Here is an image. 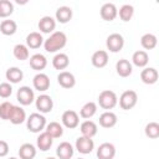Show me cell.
Segmentation results:
<instances>
[{
	"label": "cell",
	"instance_id": "obj_33",
	"mask_svg": "<svg viewBox=\"0 0 159 159\" xmlns=\"http://www.w3.org/2000/svg\"><path fill=\"white\" fill-rule=\"evenodd\" d=\"M12 55L16 60L19 61H25L30 57V52H29V47L24 43H17L12 48Z\"/></svg>",
	"mask_w": 159,
	"mask_h": 159
},
{
	"label": "cell",
	"instance_id": "obj_36",
	"mask_svg": "<svg viewBox=\"0 0 159 159\" xmlns=\"http://www.w3.org/2000/svg\"><path fill=\"white\" fill-rule=\"evenodd\" d=\"M14 12V4L10 0H0V17L6 19Z\"/></svg>",
	"mask_w": 159,
	"mask_h": 159
},
{
	"label": "cell",
	"instance_id": "obj_4",
	"mask_svg": "<svg viewBox=\"0 0 159 159\" xmlns=\"http://www.w3.org/2000/svg\"><path fill=\"white\" fill-rule=\"evenodd\" d=\"M137 102H138V94L133 89L124 91L119 97V107L124 111H129V109L134 108Z\"/></svg>",
	"mask_w": 159,
	"mask_h": 159
},
{
	"label": "cell",
	"instance_id": "obj_25",
	"mask_svg": "<svg viewBox=\"0 0 159 159\" xmlns=\"http://www.w3.org/2000/svg\"><path fill=\"white\" fill-rule=\"evenodd\" d=\"M30 67L37 72H41L47 66V58L42 53H35L30 57Z\"/></svg>",
	"mask_w": 159,
	"mask_h": 159
},
{
	"label": "cell",
	"instance_id": "obj_26",
	"mask_svg": "<svg viewBox=\"0 0 159 159\" xmlns=\"http://www.w3.org/2000/svg\"><path fill=\"white\" fill-rule=\"evenodd\" d=\"M43 37L41 32L39 31H32L26 36V46L29 48H39L43 45Z\"/></svg>",
	"mask_w": 159,
	"mask_h": 159
},
{
	"label": "cell",
	"instance_id": "obj_19",
	"mask_svg": "<svg viewBox=\"0 0 159 159\" xmlns=\"http://www.w3.org/2000/svg\"><path fill=\"white\" fill-rule=\"evenodd\" d=\"M91 62L96 68H103L108 63V52L104 50H98L93 52L91 57Z\"/></svg>",
	"mask_w": 159,
	"mask_h": 159
},
{
	"label": "cell",
	"instance_id": "obj_39",
	"mask_svg": "<svg viewBox=\"0 0 159 159\" xmlns=\"http://www.w3.org/2000/svg\"><path fill=\"white\" fill-rule=\"evenodd\" d=\"M12 94V86L9 82H1L0 83V97L1 98H9Z\"/></svg>",
	"mask_w": 159,
	"mask_h": 159
},
{
	"label": "cell",
	"instance_id": "obj_40",
	"mask_svg": "<svg viewBox=\"0 0 159 159\" xmlns=\"http://www.w3.org/2000/svg\"><path fill=\"white\" fill-rule=\"evenodd\" d=\"M9 150H10V148H9L7 142H5V140H0V158L6 157V155L9 154Z\"/></svg>",
	"mask_w": 159,
	"mask_h": 159
},
{
	"label": "cell",
	"instance_id": "obj_10",
	"mask_svg": "<svg viewBox=\"0 0 159 159\" xmlns=\"http://www.w3.org/2000/svg\"><path fill=\"white\" fill-rule=\"evenodd\" d=\"M50 84H51L50 77H48L46 73H43V72L36 73V75L34 76V78H32V86H34V88L37 89L39 92H45V91H47V89L50 88Z\"/></svg>",
	"mask_w": 159,
	"mask_h": 159
},
{
	"label": "cell",
	"instance_id": "obj_38",
	"mask_svg": "<svg viewBox=\"0 0 159 159\" xmlns=\"http://www.w3.org/2000/svg\"><path fill=\"white\" fill-rule=\"evenodd\" d=\"M12 107L14 104L9 101H5L0 104V119H4V120H9V117H10V113L12 111Z\"/></svg>",
	"mask_w": 159,
	"mask_h": 159
},
{
	"label": "cell",
	"instance_id": "obj_32",
	"mask_svg": "<svg viewBox=\"0 0 159 159\" xmlns=\"http://www.w3.org/2000/svg\"><path fill=\"white\" fill-rule=\"evenodd\" d=\"M45 132L48 133L53 139L55 138H60L63 134V125L60 124L58 122H50V123L46 124Z\"/></svg>",
	"mask_w": 159,
	"mask_h": 159
},
{
	"label": "cell",
	"instance_id": "obj_18",
	"mask_svg": "<svg viewBox=\"0 0 159 159\" xmlns=\"http://www.w3.org/2000/svg\"><path fill=\"white\" fill-rule=\"evenodd\" d=\"M80 130H81V134L83 137H87V138H93L97 132H98V127L97 124L91 120V119H86L83 120L81 124H80Z\"/></svg>",
	"mask_w": 159,
	"mask_h": 159
},
{
	"label": "cell",
	"instance_id": "obj_20",
	"mask_svg": "<svg viewBox=\"0 0 159 159\" xmlns=\"http://www.w3.org/2000/svg\"><path fill=\"white\" fill-rule=\"evenodd\" d=\"M73 16V11L70 6H60L57 7L56 10V14H55V20L58 21L60 24H67Z\"/></svg>",
	"mask_w": 159,
	"mask_h": 159
},
{
	"label": "cell",
	"instance_id": "obj_6",
	"mask_svg": "<svg viewBox=\"0 0 159 159\" xmlns=\"http://www.w3.org/2000/svg\"><path fill=\"white\" fill-rule=\"evenodd\" d=\"M16 99L21 106H30L35 101L34 89L29 86H21L16 92Z\"/></svg>",
	"mask_w": 159,
	"mask_h": 159
},
{
	"label": "cell",
	"instance_id": "obj_43",
	"mask_svg": "<svg viewBox=\"0 0 159 159\" xmlns=\"http://www.w3.org/2000/svg\"><path fill=\"white\" fill-rule=\"evenodd\" d=\"M78 159H83V158H78Z\"/></svg>",
	"mask_w": 159,
	"mask_h": 159
},
{
	"label": "cell",
	"instance_id": "obj_13",
	"mask_svg": "<svg viewBox=\"0 0 159 159\" xmlns=\"http://www.w3.org/2000/svg\"><path fill=\"white\" fill-rule=\"evenodd\" d=\"M39 30L40 32L42 34H52L55 32V29H56V20L52 17V16H42L40 20H39Z\"/></svg>",
	"mask_w": 159,
	"mask_h": 159
},
{
	"label": "cell",
	"instance_id": "obj_5",
	"mask_svg": "<svg viewBox=\"0 0 159 159\" xmlns=\"http://www.w3.org/2000/svg\"><path fill=\"white\" fill-rule=\"evenodd\" d=\"M106 46L109 50V52L117 53L124 47V37L118 32H113L107 37Z\"/></svg>",
	"mask_w": 159,
	"mask_h": 159
},
{
	"label": "cell",
	"instance_id": "obj_2",
	"mask_svg": "<svg viewBox=\"0 0 159 159\" xmlns=\"http://www.w3.org/2000/svg\"><path fill=\"white\" fill-rule=\"evenodd\" d=\"M46 118L41 113H31L26 118V127L31 133H41L46 127Z\"/></svg>",
	"mask_w": 159,
	"mask_h": 159
},
{
	"label": "cell",
	"instance_id": "obj_22",
	"mask_svg": "<svg viewBox=\"0 0 159 159\" xmlns=\"http://www.w3.org/2000/svg\"><path fill=\"white\" fill-rule=\"evenodd\" d=\"M52 144H53V138H52L48 133H46V132L43 130V132H41V133L39 134V137H37V139H36V147H37L41 152H47V150L52 147Z\"/></svg>",
	"mask_w": 159,
	"mask_h": 159
},
{
	"label": "cell",
	"instance_id": "obj_3",
	"mask_svg": "<svg viewBox=\"0 0 159 159\" xmlns=\"http://www.w3.org/2000/svg\"><path fill=\"white\" fill-rule=\"evenodd\" d=\"M117 103H118V97L116 92L111 89H104L98 96V104L103 109H107V111L113 109L117 106Z\"/></svg>",
	"mask_w": 159,
	"mask_h": 159
},
{
	"label": "cell",
	"instance_id": "obj_28",
	"mask_svg": "<svg viewBox=\"0 0 159 159\" xmlns=\"http://www.w3.org/2000/svg\"><path fill=\"white\" fill-rule=\"evenodd\" d=\"M36 147L31 143H24L19 148V157L20 159H34L36 157Z\"/></svg>",
	"mask_w": 159,
	"mask_h": 159
},
{
	"label": "cell",
	"instance_id": "obj_24",
	"mask_svg": "<svg viewBox=\"0 0 159 159\" xmlns=\"http://www.w3.org/2000/svg\"><path fill=\"white\" fill-rule=\"evenodd\" d=\"M9 120L15 125H19V124L26 122V112H25V109L22 107H20V106H14L12 111L10 113Z\"/></svg>",
	"mask_w": 159,
	"mask_h": 159
},
{
	"label": "cell",
	"instance_id": "obj_14",
	"mask_svg": "<svg viewBox=\"0 0 159 159\" xmlns=\"http://www.w3.org/2000/svg\"><path fill=\"white\" fill-rule=\"evenodd\" d=\"M57 82L62 88H72L76 84V77L70 71H61L57 75Z\"/></svg>",
	"mask_w": 159,
	"mask_h": 159
},
{
	"label": "cell",
	"instance_id": "obj_1",
	"mask_svg": "<svg viewBox=\"0 0 159 159\" xmlns=\"http://www.w3.org/2000/svg\"><path fill=\"white\" fill-rule=\"evenodd\" d=\"M67 43V36L65 32L62 31H55L52 32L48 39H46L43 41V47L46 52H58L60 50H62Z\"/></svg>",
	"mask_w": 159,
	"mask_h": 159
},
{
	"label": "cell",
	"instance_id": "obj_23",
	"mask_svg": "<svg viewBox=\"0 0 159 159\" xmlns=\"http://www.w3.org/2000/svg\"><path fill=\"white\" fill-rule=\"evenodd\" d=\"M70 65V57L67 56V53L63 52H57L53 58H52V66L55 70H58L60 72L66 70Z\"/></svg>",
	"mask_w": 159,
	"mask_h": 159
},
{
	"label": "cell",
	"instance_id": "obj_37",
	"mask_svg": "<svg viewBox=\"0 0 159 159\" xmlns=\"http://www.w3.org/2000/svg\"><path fill=\"white\" fill-rule=\"evenodd\" d=\"M144 133L148 138L157 139L159 137V124L157 122H149L144 128Z\"/></svg>",
	"mask_w": 159,
	"mask_h": 159
},
{
	"label": "cell",
	"instance_id": "obj_8",
	"mask_svg": "<svg viewBox=\"0 0 159 159\" xmlns=\"http://www.w3.org/2000/svg\"><path fill=\"white\" fill-rule=\"evenodd\" d=\"M35 106H36V109L43 114V113H50L53 108V99L51 98V96L48 94H40L37 98H35Z\"/></svg>",
	"mask_w": 159,
	"mask_h": 159
},
{
	"label": "cell",
	"instance_id": "obj_16",
	"mask_svg": "<svg viewBox=\"0 0 159 159\" xmlns=\"http://www.w3.org/2000/svg\"><path fill=\"white\" fill-rule=\"evenodd\" d=\"M75 148L68 142H61L56 148V155L58 159H71L73 157Z\"/></svg>",
	"mask_w": 159,
	"mask_h": 159
},
{
	"label": "cell",
	"instance_id": "obj_34",
	"mask_svg": "<svg viewBox=\"0 0 159 159\" xmlns=\"http://www.w3.org/2000/svg\"><path fill=\"white\" fill-rule=\"evenodd\" d=\"M157 43H158V39L154 34H144L142 37H140V45L143 46V48L145 50H153L157 47Z\"/></svg>",
	"mask_w": 159,
	"mask_h": 159
},
{
	"label": "cell",
	"instance_id": "obj_12",
	"mask_svg": "<svg viewBox=\"0 0 159 159\" xmlns=\"http://www.w3.org/2000/svg\"><path fill=\"white\" fill-rule=\"evenodd\" d=\"M99 15L104 21H113L118 15V9L113 2H106L101 6Z\"/></svg>",
	"mask_w": 159,
	"mask_h": 159
},
{
	"label": "cell",
	"instance_id": "obj_11",
	"mask_svg": "<svg viewBox=\"0 0 159 159\" xmlns=\"http://www.w3.org/2000/svg\"><path fill=\"white\" fill-rule=\"evenodd\" d=\"M96 154L98 159H113L116 157V147L109 142H104L97 148Z\"/></svg>",
	"mask_w": 159,
	"mask_h": 159
},
{
	"label": "cell",
	"instance_id": "obj_7",
	"mask_svg": "<svg viewBox=\"0 0 159 159\" xmlns=\"http://www.w3.org/2000/svg\"><path fill=\"white\" fill-rule=\"evenodd\" d=\"M61 122L62 125L68 128V129H75L80 125V116L76 111L73 109H67L62 113L61 116Z\"/></svg>",
	"mask_w": 159,
	"mask_h": 159
},
{
	"label": "cell",
	"instance_id": "obj_35",
	"mask_svg": "<svg viewBox=\"0 0 159 159\" xmlns=\"http://www.w3.org/2000/svg\"><path fill=\"white\" fill-rule=\"evenodd\" d=\"M118 15H119V17H120L122 21L127 22V21H129L133 17V15H134V7L132 5H129V4H124V5H122L119 7Z\"/></svg>",
	"mask_w": 159,
	"mask_h": 159
},
{
	"label": "cell",
	"instance_id": "obj_21",
	"mask_svg": "<svg viewBox=\"0 0 159 159\" xmlns=\"http://www.w3.org/2000/svg\"><path fill=\"white\" fill-rule=\"evenodd\" d=\"M117 120H118L117 114L113 113L112 111H106V112H103V113L99 116V119H98L99 125L103 127V128H112V127H114V125L117 124Z\"/></svg>",
	"mask_w": 159,
	"mask_h": 159
},
{
	"label": "cell",
	"instance_id": "obj_42",
	"mask_svg": "<svg viewBox=\"0 0 159 159\" xmlns=\"http://www.w3.org/2000/svg\"><path fill=\"white\" fill-rule=\"evenodd\" d=\"M46 159H56L55 157H48V158H46Z\"/></svg>",
	"mask_w": 159,
	"mask_h": 159
},
{
	"label": "cell",
	"instance_id": "obj_41",
	"mask_svg": "<svg viewBox=\"0 0 159 159\" xmlns=\"http://www.w3.org/2000/svg\"><path fill=\"white\" fill-rule=\"evenodd\" d=\"M9 159H19V158H16V157H10Z\"/></svg>",
	"mask_w": 159,
	"mask_h": 159
},
{
	"label": "cell",
	"instance_id": "obj_15",
	"mask_svg": "<svg viewBox=\"0 0 159 159\" xmlns=\"http://www.w3.org/2000/svg\"><path fill=\"white\" fill-rule=\"evenodd\" d=\"M159 78V73L154 67H144L140 72V80L145 84H154Z\"/></svg>",
	"mask_w": 159,
	"mask_h": 159
},
{
	"label": "cell",
	"instance_id": "obj_17",
	"mask_svg": "<svg viewBox=\"0 0 159 159\" xmlns=\"http://www.w3.org/2000/svg\"><path fill=\"white\" fill-rule=\"evenodd\" d=\"M116 71H117V75L119 77H123V78L129 77L132 75V72H133V65L128 60L120 58L116 63Z\"/></svg>",
	"mask_w": 159,
	"mask_h": 159
},
{
	"label": "cell",
	"instance_id": "obj_27",
	"mask_svg": "<svg viewBox=\"0 0 159 159\" xmlns=\"http://www.w3.org/2000/svg\"><path fill=\"white\" fill-rule=\"evenodd\" d=\"M148 62H149V56H148L147 51H144V50H138V51H135V52L133 53V56H132V62H130V63H133L134 66H137V67H139V68H144V67H147Z\"/></svg>",
	"mask_w": 159,
	"mask_h": 159
},
{
	"label": "cell",
	"instance_id": "obj_29",
	"mask_svg": "<svg viewBox=\"0 0 159 159\" xmlns=\"http://www.w3.org/2000/svg\"><path fill=\"white\" fill-rule=\"evenodd\" d=\"M5 77L9 81V83H19L24 78V72L19 67H9L5 72Z\"/></svg>",
	"mask_w": 159,
	"mask_h": 159
},
{
	"label": "cell",
	"instance_id": "obj_9",
	"mask_svg": "<svg viewBox=\"0 0 159 159\" xmlns=\"http://www.w3.org/2000/svg\"><path fill=\"white\" fill-rule=\"evenodd\" d=\"M75 149H77V152L81 154H89L94 149V142L92 138H87V137L81 135L76 139Z\"/></svg>",
	"mask_w": 159,
	"mask_h": 159
},
{
	"label": "cell",
	"instance_id": "obj_31",
	"mask_svg": "<svg viewBox=\"0 0 159 159\" xmlns=\"http://www.w3.org/2000/svg\"><path fill=\"white\" fill-rule=\"evenodd\" d=\"M96 113H97V103H94L92 101L84 103L82 106V108L80 109V117L83 118V119H89Z\"/></svg>",
	"mask_w": 159,
	"mask_h": 159
},
{
	"label": "cell",
	"instance_id": "obj_30",
	"mask_svg": "<svg viewBox=\"0 0 159 159\" xmlns=\"http://www.w3.org/2000/svg\"><path fill=\"white\" fill-rule=\"evenodd\" d=\"M17 31V24L14 20L6 19L0 22V32L5 36H12Z\"/></svg>",
	"mask_w": 159,
	"mask_h": 159
}]
</instances>
